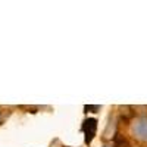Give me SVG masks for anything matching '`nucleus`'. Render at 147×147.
Returning <instances> with one entry per match:
<instances>
[{
  "instance_id": "nucleus-1",
  "label": "nucleus",
  "mask_w": 147,
  "mask_h": 147,
  "mask_svg": "<svg viewBox=\"0 0 147 147\" xmlns=\"http://www.w3.org/2000/svg\"><path fill=\"white\" fill-rule=\"evenodd\" d=\"M96 129H97V121L94 118H88L84 121L82 131L85 134V144H90L96 136Z\"/></svg>"
},
{
  "instance_id": "nucleus-2",
  "label": "nucleus",
  "mask_w": 147,
  "mask_h": 147,
  "mask_svg": "<svg viewBox=\"0 0 147 147\" xmlns=\"http://www.w3.org/2000/svg\"><path fill=\"white\" fill-rule=\"evenodd\" d=\"M132 129H134V134H136L140 140L147 141V119L146 118L138 119L136 124H134Z\"/></svg>"
},
{
  "instance_id": "nucleus-3",
  "label": "nucleus",
  "mask_w": 147,
  "mask_h": 147,
  "mask_svg": "<svg viewBox=\"0 0 147 147\" xmlns=\"http://www.w3.org/2000/svg\"><path fill=\"white\" fill-rule=\"evenodd\" d=\"M105 147H110V146H105Z\"/></svg>"
}]
</instances>
